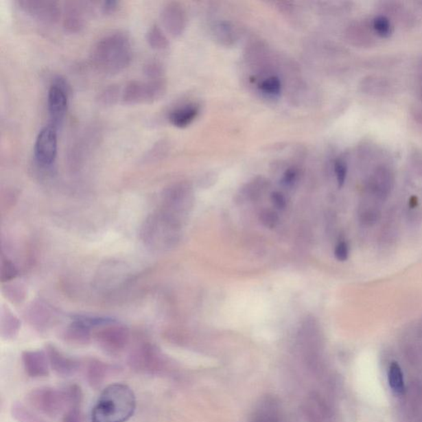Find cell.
I'll list each match as a JSON object with an SVG mask.
<instances>
[{"label":"cell","instance_id":"1","mask_svg":"<svg viewBox=\"0 0 422 422\" xmlns=\"http://www.w3.org/2000/svg\"><path fill=\"white\" fill-rule=\"evenodd\" d=\"M137 409V397L124 384H113L104 389L94 404L91 422H126Z\"/></svg>","mask_w":422,"mask_h":422},{"label":"cell","instance_id":"2","mask_svg":"<svg viewBox=\"0 0 422 422\" xmlns=\"http://www.w3.org/2000/svg\"><path fill=\"white\" fill-rule=\"evenodd\" d=\"M132 44L128 34L117 31L102 36L94 45L91 52L92 64L98 71L116 73L124 71L132 60Z\"/></svg>","mask_w":422,"mask_h":422},{"label":"cell","instance_id":"3","mask_svg":"<svg viewBox=\"0 0 422 422\" xmlns=\"http://www.w3.org/2000/svg\"><path fill=\"white\" fill-rule=\"evenodd\" d=\"M27 405L47 417H56L67 410L80 406L83 392L79 385L65 388L40 387L32 389L26 397Z\"/></svg>","mask_w":422,"mask_h":422},{"label":"cell","instance_id":"4","mask_svg":"<svg viewBox=\"0 0 422 422\" xmlns=\"http://www.w3.org/2000/svg\"><path fill=\"white\" fill-rule=\"evenodd\" d=\"M178 227L157 211L147 217L142 224L139 236L146 247L154 251L163 250L174 244Z\"/></svg>","mask_w":422,"mask_h":422},{"label":"cell","instance_id":"5","mask_svg":"<svg viewBox=\"0 0 422 422\" xmlns=\"http://www.w3.org/2000/svg\"><path fill=\"white\" fill-rule=\"evenodd\" d=\"M167 83L165 79L129 82L121 90V101L128 105L149 104L165 95Z\"/></svg>","mask_w":422,"mask_h":422},{"label":"cell","instance_id":"6","mask_svg":"<svg viewBox=\"0 0 422 422\" xmlns=\"http://www.w3.org/2000/svg\"><path fill=\"white\" fill-rule=\"evenodd\" d=\"M130 338L128 327L114 319L93 331V338L95 340L98 347L110 355L121 353L128 346Z\"/></svg>","mask_w":422,"mask_h":422},{"label":"cell","instance_id":"7","mask_svg":"<svg viewBox=\"0 0 422 422\" xmlns=\"http://www.w3.org/2000/svg\"><path fill=\"white\" fill-rule=\"evenodd\" d=\"M129 366L143 374L155 375L165 371L166 360L161 350L150 342H143L130 351Z\"/></svg>","mask_w":422,"mask_h":422},{"label":"cell","instance_id":"8","mask_svg":"<svg viewBox=\"0 0 422 422\" xmlns=\"http://www.w3.org/2000/svg\"><path fill=\"white\" fill-rule=\"evenodd\" d=\"M190 188L187 184L178 183L167 187L163 192L159 211L179 226L183 216L190 203Z\"/></svg>","mask_w":422,"mask_h":422},{"label":"cell","instance_id":"9","mask_svg":"<svg viewBox=\"0 0 422 422\" xmlns=\"http://www.w3.org/2000/svg\"><path fill=\"white\" fill-rule=\"evenodd\" d=\"M71 86L61 76L53 79L47 95V109L51 119V125L57 130L63 125L67 116Z\"/></svg>","mask_w":422,"mask_h":422},{"label":"cell","instance_id":"10","mask_svg":"<svg viewBox=\"0 0 422 422\" xmlns=\"http://www.w3.org/2000/svg\"><path fill=\"white\" fill-rule=\"evenodd\" d=\"M58 150L57 129L50 125L43 127L36 137L34 145L36 163L42 169H51L54 165Z\"/></svg>","mask_w":422,"mask_h":422},{"label":"cell","instance_id":"11","mask_svg":"<svg viewBox=\"0 0 422 422\" xmlns=\"http://www.w3.org/2000/svg\"><path fill=\"white\" fill-rule=\"evenodd\" d=\"M20 9L32 19L44 24H56L59 21L61 10L59 3L51 0H20Z\"/></svg>","mask_w":422,"mask_h":422},{"label":"cell","instance_id":"12","mask_svg":"<svg viewBox=\"0 0 422 422\" xmlns=\"http://www.w3.org/2000/svg\"><path fill=\"white\" fill-rule=\"evenodd\" d=\"M46 351L49 363L53 371L61 377H71L77 374L82 366L79 360L69 356L52 344H47Z\"/></svg>","mask_w":422,"mask_h":422},{"label":"cell","instance_id":"13","mask_svg":"<svg viewBox=\"0 0 422 422\" xmlns=\"http://www.w3.org/2000/svg\"><path fill=\"white\" fill-rule=\"evenodd\" d=\"M24 370L31 378H46L50 375V363L46 351H25L22 353Z\"/></svg>","mask_w":422,"mask_h":422},{"label":"cell","instance_id":"14","mask_svg":"<svg viewBox=\"0 0 422 422\" xmlns=\"http://www.w3.org/2000/svg\"><path fill=\"white\" fill-rule=\"evenodd\" d=\"M161 20L171 35L178 36L183 34L187 25L186 12L179 3L170 2L163 8Z\"/></svg>","mask_w":422,"mask_h":422},{"label":"cell","instance_id":"15","mask_svg":"<svg viewBox=\"0 0 422 422\" xmlns=\"http://www.w3.org/2000/svg\"><path fill=\"white\" fill-rule=\"evenodd\" d=\"M56 314L51 306L43 301L32 303L27 313L30 325L39 331L47 330L56 321Z\"/></svg>","mask_w":422,"mask_h":422},{"label":"cell","instance_id":"16","mask_svg":"<svg viewBox=\"0 0 422 422\" xmlns=\"http://www.w3.org/2000/svg\"><path fill=\"white\" fill-rule=\"evenodd\" d=\"M249 422H281L279 401L272 396L262 397L253 409Z\"/></svg>","mask_w":422,"mask_h":422},{"label":"cell","instance_id":"17","mask_svg":"<svg viewBox=\"0 0 422 422\" xmlns=\"http://www.w3.org/2000/svg\"><path fill=\"white\" fill-rule=\"evenodd\" d=\"M63 338L73 346H87L92 341L93 330L75 317L64 331Z\"/></svg>","mask_w":422,"mask_h":422},{"label":"cell","instance_id":"18","mask_svg":"<svg viewBox=\"0 0 422 422\" xmlns=\"http://www.w3.org/2000/svg\"><path fill=\"white\" fill-rule=\"evenodd\" d=\"M110 371L112 366L101 360L90 358L86 362V379L90 386L94 389L99 388L104 384Z\"/></svg>","mask_w":422,"mask_h":422},{"label":"cell","instance_id":"19","mask_svg":"<svg viewBox=\"0 0 422 422\" xmlns=\"http://www.w3.org/2000/svg\"><path fill=\"white\" fill-rule=\"evenodd\" d=\"M63 25L69 34H77L84 30L85 26L84 13L77 3H69L65 7Z\"/></svg>","mask_w":422,"mask_h":422},{"label":"cell","instance_id":"20","mask_svg":"<svg viewBox=\"0 0 422 422\" xmlns=\"http://www.w3.org/2000/svg\"><path fill=\"white\" fill-rule=\"evenodd\" d=\"M20 329H21V322L19 318L12 312L11 309L2 306L1 314H0V335L3 339L10 341L17 338Z\"/></svg>","mask_w":422,"mask_h":422},{"label":"cell","instance_id":"21","mask_svg":"<svg viewBox=\"0 0 422 422\" xmlns=\"http://www.w3.org/2000/svg\"><path fill=\"white\" fill-rule=\"evenodd\" d=\"M200 113L198 105L189 104L179 106L169 114V120L172 125L178 128H185L196 120Z\"/></svg>","mask_w":422,"mask_h":422},{"label":"cell","instance_id":"22","mask_svg":"<svg viewBox=\"0 0 422 422\" xmlns=\"http://www.w3.org/2000/svg\"><path fill=\"white\" fill-rule=\"evenodd\" d=\"M12 416L18 422H48L42 414L36 412L30 405L15 403L12 406Z\"/></svg>","mask_w":422,"mask_h":422},{"label":"cell","instance_id":"23","mask_svg":"<svg viewBox=\"0 0 422 422\" xmlns=\"http://www.w3.org/2000/svg\"><path fill=\"white\" fill-rule=\"evenodd\" d=\"M146 39L150 47H152L154 50H165L169 46V39H167L165 32L157 24H154L147 31Z\"/></svg>","mask_w":422,"mask_h":422},{"label":"cell","instance_id":"24","mask_svg":"<svg viewBox=\"0 0 422 422\" xmlns=\"http://www.w3.org/2000/svg\"><path fill=\"white\" fill-rule=\"evenodd\" d=\"M19 276V270L14 262L2 253L0 261V280L2 283H9Z\"/></svg>","mask_w":422,"mask_h":422},{"label":"cell","instance_id":"25","mask_svg":"<svg viewBox=\"0 0 422 422\" xmlns=\"http://www.w3.org/2000/svg\"><path fill=\"white\" fill-rule=\"evenodd\" d=\"M388 383L393 391L401 393L404 389L403 372L396 362L391 364L388 370Z\"/></svg>","mask_w":422,"mask_h":422},{"label":"cell","instance_id":"26","mask_svg":"<svg viewBox=\"0 0 422 422\" xmlns=\"http://www.w3.org/2000/svg\"><path fill=\"white\" fill-rule=\"evenodd\" d=\"M261 93L270 97H277L281 93V82L277 76L266 78L259 84Z\"/></svg>","mask_w":422,"mask_h":422},{"label":"cell","instance_id":"27","mask_svg":"<svg viewBox=\"0 0 422 422\" xmlns=\"http://www.w3.org/2000/svg\"><path fill=\"white\" fill-rule=\"evenodd\" d=\"M3 293L10 301L17 304L25 300L26 290L22 284L19 283H6L3 288Z\"/></svg>","mask_w":422,"mask_h":422},{"label":"cell","instance_id":"28","mask_svg":"<svg viewBox=\"0 0 422 422\" xmlns=\"http://www.w3.org/2000/svg\"><path fill=\"white\" fill-rule=\"evenodd\" d=\"M120 95L121 96L120 88H118V86L116 85H110L99 93L98 101L104 105H113L116 104Z\"/></svg>","mask_w":422,"mask_h":422},{"label":"cell","instance_id":"29","mask_svg":"<svg viewBox=\"0 0 422 422\" xmlns=\"http://www.w3.org/2000/svg\"><path fill=\"white\" fill-rule=\"evenodd\" d=\"M373 27L381 38H388L392 34L391 23L385 16H377L373 21Z\"/></svg>","mask_w":422,"mask_h":422},{"label":"cell","instance_id":"30","mask_svg":"<svg viewBox=\"0 0 422 422\" xmlns=\"http://www.w3.org/2000/svg\"><path fill=\"white\" fill-rule=\"evenodd\" d=\"M144 73L150 80L162 79L165 69L159 61L153 60L145 65Z\"/></svg>","mask_w":422,"mask_h":422},{"label":"cell","instance_id":"31","mask_svg":"<svg viewBox=\"0 0 422 422\" xmlns=\"http://www.w3.org/2000/svg\"><path fill=\"white\" fill-rule=\"evenodd\" d=\"M63 422H86V418L80 406L68 408L64 413Z\"/></svg>","mask_w":422,"mask_h":422},{"label":"cell","instance_id":"32","mask_svg":"<svg viewBox=\"0 0 422 422\" xmlns=\"http://www.w3.org/2000/svg\"><path fill=\"white\" fill-rule=\"evenodd\" d=\"M334 171L338 186L339 187H342L344 184H345L347 176V163L344 161L343 159H338V161L335 162Z\"/></svg>","mask_w":422,"mask_h":422},{"label":"cell","instance_id":"33","mask_svg":"<svg viewBox=\"0 0 422 422\" xmlns=\"http://www.w3.org/2000/svg\"><path fill=\"white\" fill-rule=\"evenodd\" d=\"M260 220L265 227L274 228L279 222V217L276 212L272 210H265L261 212Z\"/></svg>","mask_w":422,"mask_h":422},{"label":"cell","instance_id":"34","mask_svg":"<svg viewBox=\"0 0 422 422\" xmlns=\"http://www.w3.org/2000/svg\"><path fill=\"white\" fill-rule=\"evenodd\" d=\"M335 257L340 261H345L349 257V247L346 242H340L335 248Z\"/></svg>","mask_w":422,"mask_h":422},{"label":"cell","instance_id":"35","mask_svg":"<svg viewBox=\"0 0 422 422\" xmlns=\"http://www.w3.org/2000/svg\"><path fill=\"white\" fill-rule=\"evenodd\" d=\"M298 170L294 167H290V169L285 171V173L282 178V183L286 187H292L297 181L298 178Z\"/></svg>","mask_w":422,"mask_h":422},{"label":"cell","instance_id":"36","mask_svg":"<svg viewBox=\"0 0 422 422\" xmlns=\"http://www.w3.org/2000/svg\"><path fill=\"white\" fill-rule=\"evenodd\" d=\"M270 200L274 207L279 210H284L286 207V199L285 196L280 191H274L270 196Z\"/></svg>","mask_w":422,"mask_h":422},{"label":"cell","instance_id":"37","mask_svg":"<svg viewBox=\"0 0 422 422\" xmlns=\"http://www.w3.org/2000/svg\"><path fill=\"white\" fill-rule=\"evenodd\" d=\"M119 5H120V3L116 1V0L104 1L102 5V11L106 14H113L117 10Z\"/></svg>","mask_w":422,"mask_h":422}]
</instances>
